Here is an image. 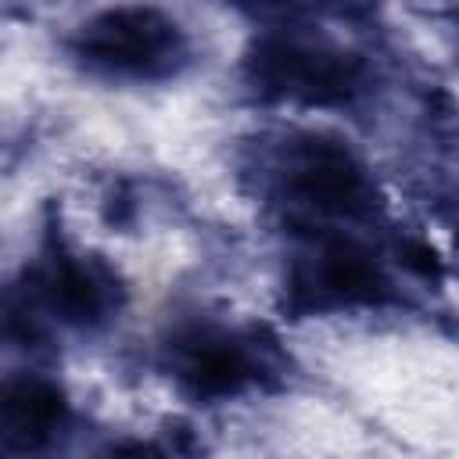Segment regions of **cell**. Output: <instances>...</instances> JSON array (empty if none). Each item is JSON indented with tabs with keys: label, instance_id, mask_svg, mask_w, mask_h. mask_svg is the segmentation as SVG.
I'll return each instance as SVG.
<instances>
[{
	"label": "cell",
	"instance_id": "8",
	"mask_svg": "<svg viewBox=\"0 0 459 459\" xmlns=\"http://www.w3.org/2000/svg\"><path fill=\"white\" fill-rule=\"evenodd\" d=\"M111 459H165V455L151 445H122V448L111 452Z\"/></svg>",
	"mask_w": 459,
	"mask_h": 459
},
{
	"label": "cell",
	"instance_id": "4",
	"mask_svg": "<svg viewBox=\"0 0 459 459\" xmlns=\"http://www.w3.org/2000/svg\"><path fill=\"white\" fill-rule=\"evenodd\" d=\"M65 423V394L36 377L11 380L0 402V430L11 448H39Z\"/></svg>",
	"mask_w": 459,
	"mask_h": 459
},
{
	"label": "cell",
	"instance_id": "1",
	"mask_svg": "<svg viewBox=\"0 0 459 459\" xmlns=\"http://www.w3.org/2000/svg\"><path fill=\"white\" fill-rule=\"evenodd\" d=\"M251 79L273 97H294L308 104H333L355 93L359 61L326 43H305L294 36H269L251 54Z\"/></svg>",
	"mask_w": 459,
	"mask_h": 459
},
{
	"label": "cell",
	"instance_id": "5",
	"mask_svg": "<svg viewBox=\"0 0 459 459\" xmlns=\"http://www.w3.org/2000/svg\"><path fill=\"white\" fill-rule=\"evenodd\" d=\"M316 280H319L323 294L348 301V305H373V301L387 298V280L369 262V255L351 247V244H330L319 255Z\"/></svg>",
	"mask_w": 459,
	"mask_h": 459
},
{
	"label": "cell",
	"instance_id": "3",
	"mask_svg": "<svg viewBox=\"0 0 459 459\" xmlns=\"http://www.w3.org/2000/svg\"><path fill=\"white\" fill-rule=\"evenodd\" d=\"M290 183L301 201L326 215H359L369 208V183L355 158L337 143H305L290 169Z\"/></svg>",
	"mask_w": 459,
	"mask_h": 459
},
{
	"label": "cell",
	"instance_id": "6",
	"mask_svg": "<svg viewBox=\"0 0 459 459\" xmlns=\"http://www.w3.org/2000/svg\"><path fill=\"white\" fill-rule=\"evenodd\" d=\"M179 377L197 394H230L251 377L247 355L230 341H197L186 348Z\"/></svg>",
	"mask_w": 459,
	"mask_h": 459
},
{
	"label": "cell",
	"instance_id": "2",
	"mask_svg": "<svg viewBox=\"0 0 459 459\" xmlns=\"http://www.w3.org/2000/svg\"><path fill=\"white\" fill-rule=\"evenodd\" d=\"M183 50L179 29L154 7H115L90 18L79 32V54L108 72L154 75Z\"/></svg>",
	"mask_w": 459,
	"mask_h": 459
},
{
	"label": "cell",
	"instance_id": "7",
	"mask_svg": "<svg viewBox=\"0 0 459 459\" xmlns=\"http://www.w3.org/2000/svg\"><path fill=\"white\" fill-rule=\"evenodd\" d=\"M47 298H50L54 312H61V319H68V323H93V319H100V312L108 305L104 283L79 262H61L50 269Z\"/></svg>",
	"mask_w": 459,
	"mask_h": 459
}]
</instances>
